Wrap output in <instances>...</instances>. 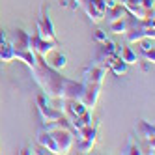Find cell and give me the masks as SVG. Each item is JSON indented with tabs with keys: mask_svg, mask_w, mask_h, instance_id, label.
Returning <instances> with one entry per match:
<instances>
[{
	"mask_svg": "<svg viewBox=\"0 0 155 155\" xmlns=\"http://www.w3.org/2000/svg\"><path fill=\"white\" fill-rule=\"evenodd\" d=\"M52 124H54V121H52ZM47 131L51 133L54 144H56L58 153H68L69 148L73 146V133L68 131V127H62V124L47 125Z\"/></svg>",
	"mask_w": 155,
	"mask_h": 155,
	"instance_id": "1",
	"label": "cell"
},
{
	"mask_svg": "<svg viewBox=\"0 0 155 155\" xmlns=\"http://www.w3.org/2000/svg\"><path fill=\"white\" fill-rule=\"evenodd\" d=\"M38 36L43 38V39H49V41H54V25L49 17V6L43 4L41 6V15L38 19Z\"/></svg>",
	"mask_w": 155,
	"mask_h": 155,
	"instance_id": "2",
	"label": "cell"
},
{
	"mask_svg": "<svg viewBox=\"0 0 155 155\" xmlns=\"http://www.w3.org/2000/svg\"><path fill=\"white\" fill-rule=\"evenodd\" d=\"M99 97V84H92V82H86L82 92H81V101L86 105V108H90L95 105Z\"/></svg>",
	"mask_w": 155,
	"mask_h": 155,
	"instance_id": "3",
	"label": "cell"
},
{
	"mask_svg": "<svg viewBox=\"0 0 155 155\" xmlns=\"http://www.w3.org/2000/svg\"><path fill=\"white\" fill-rule=\"evenodd\" d=\"M43 58H45V62H47L49 68L54 69V71L64 69V68H65V64H68V58H65L60 51H56V49H51L47 54H43Z\"/></svg>",
	"mask_w": 155,
	"mask_h": 155,
	"instance_id": "4",
	"label": "cell"
},
{
	"mask_svg": "<svg viewBox=\"0 0 155 155\" xmlns=\"http://www.w3.org/2000/svg\"><path fill=\"white\" fill-rule=\"evenodd\" d=\"M38 105H39V112L43 114V118L47 120V124H52V121H58V118H62V114L58 110H54L51 107L45 105V95H39L38 97Z\"/></svg>",
	"mask_w": 155,
	"mask_h": 155,
	"instance_id": "5",
	"label": "cell"
},
{
	"mask_svg": "<svg viewBox=\"0 0 155 155\" xmlns=\"http://www.w3.org/2000/svg\"><path fill=\"white\" fill-rule=\"evenodd\" d=\"M12 47L15 51H26V49H30V34L19 28L15 32V41L12 43Z\"/></svg>",
	"mask_w": 155,
	"mask_h": 155,
	"instance_id": "6",
	"label": "cell"
},
{
	"mask_svg": "<svg viewBox=\"0 0 155 155\" xmlns=\"http://www.w3.org/2000/svg\"><path fill=\"white\" fill-rule=\"evenodd\" d=\"M38 142H39V146L47 148L51 153H58L56 144H54V140H52V137H51V133H49L47 129H41V131L38 133Z\"/></svg>",
	"mask_w": 155,
	"mask_h": 155,
	"instance_id": "7",
	"label": "cell"
},
{
	"mask_svg": "<svg viewBox=\"0 0 155 155\" xmlns=\"http://www.w3.org/2000/svg\"><path fill=\"white\" fill-rule=\"evenodd\" d=\"M105 75H107V68H103V65H92V73H90V77H88L86 82L101 84V81H103Z\"/></svg>",
	"mask_w": 155,
	"mask_h": 155,
	"instance_id": "8",
	"label": "cell"
},
{
	"mask_svg": "<svg viewBox=\"0 0 155 155\" xmlns=\"http://www.w3.org/2000/svg\"><path fill=\"white\" fill-rule=\"evenodd\" d=\"M86 105L81 101V99H69V103H68V112H71L73 114V118H77V116H81L82 112H86Z\"/></svg>",
	"mask_w": 155,
	"mask_h": 155,
	"instance_id": "9",
	"label": "cell"
},
{
	"mask_svg": "<svg viewBox=\"0 0 155 155\" xmlns=\"http://www.w3.org/2000/svg\"><path fill=\"white\" fill-rule=\"evenodd\" d=\"M110 30L116 32V34H125V32L129 30V17L110 21Z\"/></svg>",
	"mask_w": 155,
	"mask_h": 155,
	"instance_id": "10",
	"label": "cell"
},
{
	"mask_svg": "<svg viewBox=\"0 0 155 155\" xmlns=\"http://www.w3.org/2000/svg\"><path fill=\"white\" fill-rule=\"evenodd\" d=\"M118 54H120V58L124 60L127 65H129V64H138V58H137V54L133 52V49H131V47H124L121 51L118 49Z\"/></svg>",
	"mask_w": 155,
	"mask_h": 155,
	"instance_id": "11",
	"label": "cell"
},
{
	"mask_svg": "<svg viewBox=\"0 0 155 155\" xmlns=\"http://www.w3.org/2000/svg\"><path fill=\"white\" fill-rule=\"evenodd\" d=\"M137 129L142 133V137H144V138H148V140H151V138H153L155 129H153V124H150V121H146V120L138 121V127H137Z\"/></svg>",
	"mask_w": 155,
	"mask_h": 155,
	"instance_id": "12",
	"label": "cell"
},
{
	"mask_svg": "<svg viewBox=\"0 0 155 155\" xmlns=\"http://www.w3.org/2000/svg\"><path fill=\"white\" fill-rule=\"evenodd\" d=\"M127 17V9L124 4H116L114 8H110V21H114V19H124Z\"/></svg>",
	"mask_w": 155,
	"mask_h": 155,
	"instance_id": "13",
	"label": "cell"
},
{
	"mask_svg": "<svg viewBox=\"0 0 155 155\" xmlns=\"http://www.w3.org/2000/svg\"><path fill=\"white\" fill-rule=\"evenodd\" d=\"M110 69H112V73H114V75H118V77H120V75H124V73L127 71V64L120 58V60H116L112 65H110Z\"/></svg>",
	"mask_w": 155,
	"mask_h": 155,
	"instance_id": "14",
	"label": "cell"
},
{
	"mask_svg": "<svg viewBox=\"0 0 155 155\" xmlns=\"http://www.w3.org/2000/svg\"><path fill=\"white\" fill-rule=\"evenodd\" d=\"M94 38L99 41V43H103L105 39H107V34H105V30H95V34H94Z\"/></svg>",
	"mask_w": 155,
	"mask_h": 155,
	"instance_id": "15",
	"label": "cell"
},
{
	"mask_svg": "<svg viewBox=\"0 0 155 155\" xmlns=\"http://www.w3.org/2000/svg\"><path fill=\"white\" fill-rule=\"evenodd\" d=\"M138 64H140L142 71H150V69H151V65H153V64H151V62H148V60H142V62L138 60Z\"/></svg>",
	"mask_w": 155,
	"mask_h": 155,
	"instance_id": "16",
	"label": "cell"
},
{
	"mask_svg": "<svg viewBox=\"0 0 155 155\" xmlns=\"http://www.w3.org/2000/svg\"><path fill=\"white\" fill-rule=\"evenodd\" d=\"M144 56H146V60H148V62H151V64H153V60H155V51H148V52H144Z\"/></svg>",
	"mask_w": 155,
	"mask_h": 155,
	"instance_id": "17",
	"label": "cell"
},
{
	"mask_svg": "<svg viewBox=\"0 0 155 155\" xmlns=\"http://www.w3.org/2000/svg\"><path fill=\"white\" fill-rule=\"evenodd\" d=\"M140 4L146 9H153V0H140Z\"/></svg>",
	"mask_w": 155,
	"mask_h": 155,
	"instance_id": "18",
	"label": "cell"
}]
</instances>
